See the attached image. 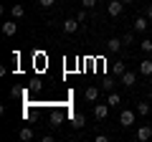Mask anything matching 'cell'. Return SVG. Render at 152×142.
Instances as JSON below:
<instances>
[{"label":"cell","mask_w":152,"mask_h":142,"mask_svg":"<svg viewBox=\"0 0 152 142\" xmlns=\"http://www.w3.org/2000/svg\"><path fill=\"white\" fill-rule=\"evenodd\" d=\"M140 74H142V76H152V61L150 59L140 61Z\"/></svg>","instance_id":"obj_12"},{"label":"cell","mask_w":152,"mask_h":142,"mask_svg":"<svg viewBox=\"0 0 152 142\" xmlns=\"http://www.w3.org/2000/svg\"><path fill=\"white\" fill-rule=\"evenodd\" d=\"M53 3H56V0H38V5H41V8H51Z\"/></svg>","instance_id":"obj_22"},{"label":"cell","mask_w":152,"mask_h":142,"mask_svg":"<svg viewBox=\"0 0 152 142\" xmlns=\"http://www.w3.org/2000/svg\"><path fill=\"white\" fill-rule=\"evenodd\" d=\"M147 20H150V18L137 15V18H134V31H137V33H145V31H147Z\"/></svg>","instance_id":"obj_9"},{"label":"cell","mask_w":152,"mask_h":142,"mask_svg":"<svg viewBox=\"0 0 152 142\" xmlns=\"http://www.w3.org/2000/svg\"><path fill=\"white\" fill-rule=\"evenodd\" d=\"M18 137H20L23 142H31V140H33L36 135H33V130H31V127H23V130H20V135H18Z\"/></svg>","instance_id":"obj_14"},{"label":"cell","mask_w":152,"mask_h":142,"mask_svg":"<svg viewBox=\"0 0 152 142\" xmlns=\"http://www.w3.org/2000/svg\"><path fill=\"white\" fill-rule=\"evenodd\" d=\"M107 104H109V107H117V104H122V97H119V94H114V91H109Z\"/></svg>","instance_id":"obj_15"},{"label":"cell","mask_w":152,"mask_h":142,"mask_svg":"<svg viewBox=\"0 0 152 142\" xmlns=\"http://www.w3.org/2000/svg\"><path fill=\"white\" fill-rule=\"evenodd\" d=\"M104 89H107V91H112V89H114V81H112V79H107V81H104Z\"/></svg>","instance_id":"obj_23"},{"label":"cell","mask_w":152,"mask_h":142,"mask_svg":"<svg viewBox=\"0 0 152 142\" xmlns=\"http://www.w3.org/2000/svg\"><path fill=\"white\" fill-rule=\"evenodd\" d=\"M122 46H124V41H122V38H109L107 41V51H109V53H119Z\"/></svg>","instance_id":"obj_3"},{"label":"cell","mask_w":152,"mask_h":142,"mask_svg":"<svg viewBox=\"0 0 152 142\" xmlns=\"http://www.w3.org/2000/svg\"><path fill=\"white\" fill-rule=\"evenodd\" d=\"M61 28H64V33H76V28H79V20H76V18H66L64 23H61Z\"/></svg>","instance_id":"obj_4"},{"label":"cell","mask_w":152,"mask_h":142,"mask_svg":"<svg viewBox=\"0 0 152 142\" xmlns=\"http://www.w3.org/2000/svg\"><path fill=\"white\" fill-rule=\"evenodd\" d=\"M150 84H152V76H150Z\"/></svg>","instance_id":"obj_27"},{"label":"cell","mask_w":152,"mask_h":142,"mask_svg":"<svg viewBox=\"0 0 152 142\" xmlns=\"http://www.w3.org/2000/svg\"><path fill=\"white\" fill-rule=\"evenodd\" d=\"M122 3H124V5H127V3H134V0H122Z\"/></svg>","instance_id":"obj_25"},{"label":"cell","mask_w":152,"mask_h":142,"mask_svg":"<svg viewBox=\"0 0 152 142\" xmlns=\"http://www.w3.org/2000/svg\"><path fill=\"white\" fill-rule=\"evenodd\" d=\"M119 124H122V127H132V124H134V112H132V109H124V112L119 114Z\"/></svg>","instance_id":"obj_2"},{"label":"cell","mask_w":152,"mask_h":142,"mask_svg":"<svg viewBox=\"0 0 152 142\" xmlns=\"http://www.w3.org/2000/svg\"><path fill=\"white\" fill-rule=\"evenodd\" d=\"M15 31H18L15 18H13V20H8V23H3V33H5V36H15Z\"/></svg>","instance_id":"obj_10"},{"label":"cell","mask_w":152,"mask_h":142,"mask_svg":"<svg viewBox=\"0 0 152 142\" xmlns=\"http://www.w3.org/2000/svg\"><path fill=\"white\" fill-rule=\"evenodd\" d=\"M137 114H140V117H147V114H150V104H147V102H140V104H137Z\"/></svg>","instance_id":"obj_16"},{"label":"cell","mask_w":152,"mask_h":142,"mask_svg":"<svg viewBox=\"0 0 152 142\" xmlns=\"http://www.w3.org/2000/svg\"><path fill=\"white\" fill-rule=\"evenodd\" d=\"M150 99H152V89H150Z\"/></svg>","instance_id":"obj_26"},{"label":"cell","mask_w":152,"mask_h":142,"mask_svg":"<svg viewBox=\"0 0 152 142\" xmlns=\"http://www.w3.org/2000/svg\"><path fill=\"white\" fill-rule=\"evenodd\" d=\"M140 48L145 51V53H152V41H150V38H145V41H140Z\"/></svg>","instance_id":"obj_17"},{"label":"cell","mask_w":152,"mask_h":142,"mask_svg":"<svg viewBox=\"0 0 152 142\" xmlns=\"http://www.w3.org/2000/svg\"><path fill=\"white\" fill-rule=\"evenodd\" d=\"M109 114V104H94V117L96 119H107Z\"/></svg>","instance_id":"obj_6"},{"label":"cell","mask_w":152,"mask_h":142,"mask_svg":"<svg viewBox=\"0 0 152 142\" xmlns=\"http://www.w3.org/2000/svg\"><path fill=\"white\" fill-rule=\"evenodd\" d=\"M147 18L152 20V3H150V8H147Z\"/></svg>","instance_id":"obj_24"},{"label":"cell","mask_w":152,"mask_h":142,"mask_svg":"<svg viewBox=\"0 0 152 142\" xmlns=\"http://www.w3.org/2000/svg\"><path fill=\"white\" fill-rule=\"evenodd\" d=\"M122 10H124V3H122V0H112V3L107 5V13H109L112 18H119Z\"/></svg>","instance_id":"obj_1"},{"label":"cell","mask_w":152,"mask_h":142,"mask_svg":"<svg viewBox=\"0 0 152 142\" xmlns=\"http://www.w3.org/2000/svg\"><path fill=\"white\" fill-rule=\"evenodd\" d=\"M10 15L15 18V20H20V18L26 15V8H23L20 3H13V8H10Z\"/></svg>","instance_id":"obj_11"},{"label":"cell","mask_w":152,"mask_h":142,"mask_svg":"<svg viewBox=\"0 0 152 142\" xmlns=\"http://www.w3.org/2000/svg\"><path fill=\"white\" fill-rule=\"evenodd\" d=\"M84 99L86 102H96L99 99V86H86L84 89Z\"/></svg>","instance_id":"obj_8"},{"label":"cell","mask_w":152,"mask_h":142,"mask_svg":"<svg viewBox=\"0 0 152 142\" xmlns=\"http://www.w3.org/2000/svg\"><path fill=\"white\" fill-rule=\"evenodd\" d=\"M122 41H124V46L134 43V33H124V36H122Z\"/></svg>","instance_id":"obj_19"},{"label":"cell","mask_w":152,"mask_h":142,"mask_svg":"<svg viewBox=\"0 0 152 142\" xmlns=\"http://www.w3.org/2000/svg\"><path fill=\"white\" fill-rule=\"evenodd\" d=\"M86 15H89V13H86V8H84V10H79V13H76V20H79V23H84V20H86Z\"/></svg>","instance_id":"obj_21"},{"label":"cell","mask_w":152,"mask_h":142,"mask_svg":"<svg viewBox=\"0 0 152 142\" xmlns=\"http://www.w3.org/2000/svg\"><path fill=\"white\" fill-rule=\"evenodd\" d=\"M81 5L86 8V10H91V8H96V0H81Z\"/></svg>","instance_id":"obj_20"},{"label":"cell","mask_w":152,"mask_h":142,"mask_svg":"<svg viewBox=\"0 0 152 142\" xmlns=\"http://www.w3.org/2000/svg\"><path fill=\"white\" fill-rule=\"evenodd\" d=\"M119 81L124 84V86H134V81H137V74H134V71H124V74L119 76Z\"/></svg>","instance_id":"obj_7"},{"label":"cell","mask_w":152,"mask_h":142,"mask_svg":"<svg viewBox=\"0 0 152 142\" xmlns=\"http://www.w3.org/2000/svg\"><path fill=\"white\" fill-rule=\"evenodd\" d=\"M152 137V127L150 124H142L140 130H137V142H147Z\"/></svg>","instance_id":"obj_5"},{"label":"cell","mask_w":152,"mask_h":142,"mask_svg":"<svg viewBox=\"0 0 152 142\" xmlns=\"http://www.w3.org/2000/svg\"><path fill=\"white\" fill-rule=\"evenodd\" d=\"M84 122H86V119H84V114H81V112H76V114L71 117V124H74L76 130H81V127H84Z\"/></svg>","instance_id":"obj_13"},{"label":"cell","mask_w":152,"mask_h":142,"mask_svg":"<svg viewBox=\"0 0 152 142\" xmlns=\"http://www.w3.org/2000/svg\"><path fill=\"white\" fill-rule=\"evenodd\" d=\"M112 71H114V74H117V76H122V74H124L127 69H124V64H122V61H117V64L112 66Z\"/></svg>","instance_id":"obj_18"}]
</instances>
